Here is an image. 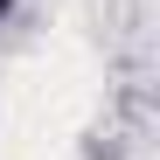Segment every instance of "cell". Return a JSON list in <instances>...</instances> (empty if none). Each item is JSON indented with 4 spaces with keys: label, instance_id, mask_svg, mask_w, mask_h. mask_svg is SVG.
Instances as JSON below:
<instances>
[{
    "label": "cell",
    "instance_id": "cell-1",
    "mask_svg": "<svg viewBox=\"0 0 160 160\" xmlns=\"http://www.w3.org/2000/svg\"><path fill=\"white\" fill-rule=\"evenodd\" d=\"M0 14H7V0H0Z\"/></svg>",
    "mask_w": 160,
    "mask_h": 160
}]
</instances>
